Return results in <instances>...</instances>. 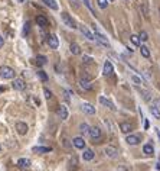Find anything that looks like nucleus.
<instances>
[{
  "label": "nucleus",
  "instance_id": "f257e3e1",
  "mask_svg": "<svg viewBox=\"0 0 160 171\" xmlns=\"http://www.w3.org/2000/svg\"><path fill=\"white\" fill-rule=\"evenodd\" d=\"M15 70L7 67V65H3V67H0V77H2L3 80H12L15 78Z\"/></svg>",
  "mask_w": 160,
  "mask_h": 171
},
{
  "label": "nucleus",
  "instance_id": "f03ea898",
  "mask_svg": "<svg viewBox=\"0 0 160 171\" xmlns=\"http://www.w3.org/2000/svg\"><path fill=\"white\" fill-rule=\"evenodd\" d=\"M92 29H94V35H95V39L101 44V45H104V47H110V42H108V39L97 29V26L95 25H92Z\"/></svg>",
  "mask_w": 160,
  "mask_h": 171
},
{
  "label": "nucleus",
  "instance_id": "7ed1b4c3",
  "mask_svg": "<svg viewBox=\"0 0 160 171\" xmlns=\"http://www.w3.org/2000/svg\"><path fill=\"white\" fill-rule=\"evenodd\" d=\"M61 18H62V21H64V23L68 26V28H72V29H75L77 28V23H75V21L66 13V12H62L61 13Z\"/></svg>",
  "mask_w": 160,
  "mask_h": 171
},
{
  "label": "nucleus",
  "instance_id": "20e7f679",
  "mask_svg": "<svg viewBox=\"0 0 160 171\" xmlns=\"http://www.w3.org/2000/svg\"><path fill=\"white\" fill-rule=\"evenodd\" d=\"M79 31H81V34H82L87 39H89V41H97V39H95V35H94L87 26H79Z\"/></svg>",
  "mask_w": 160,
  "mask_h": 171
},
{
  "label": "nucleus",
  "instance_id": "39448f33",
  "mask_svg": "<svg viewBox=\"0 0 160 171\" xmlns=\"http://www.w3.org/2000/svg\"><path fill=\"white\" fill-rule=\"evenodd\" d=\"M12 87H13L15 90H19V92H22V90H25L26 84H25V81H23L22 78H16V80L13 81V84H12Z\"/></svg>",
  "mask_w": 160,
  "mask_h": 171
},
{
  "label": "nucleus",
  "instance_id": "423d86ee",
  "mask_svg": "<svg viewBox=\"0 0 160 171\" xmlns=\"http://www.w3.org/2000/svg\"><path fill=\"white\" fill-rule=\"evenodd\" d=\"M58 116L62 119V120H66L68 119V107L65 106V105H61L59 107H58Z\"/></svg>",
  "mask_w": 160,
  "mask_h": 171
},
{
  "label": "nucleus",
  "instance_id": "0eeeda50",
  "mask_svg": "<svg viewBox=\"0 0 160 171\" xmlns=\"http://www.w3.org/2000/svg\"><path fill=\"white\" fill-rule=\"evenodd\" d=\"M100 103H101V105H104L105 107H108L110 110H115V106H114V103H113L110 99L104 97V96H100Z\"/></svg>",
  "mask_w": 160,
  "mask_h": 171
},
{
  "label": "nucleus",
  "instance_id": "6e6552de",
  "mask_svg": "<svg viewBox=\"0 0 160 171\" xmlns=\"http://www.w3.org/2000/svg\"><path fill=\"white\" fill-rule=\"evenodd\" d=\"M28 125L25 123V122H18L16 123V131H18V133L19 135H26L28 133Z\"/></svg>",
  "mask_w": 160,
  "mask_h": 171
},
{
  "label": "nucleus",
  "instance_id": "1a4fd4ad",
  "mask_svg": "<svg viewBox=\"0 0 160 171\" xmlns=\"http://www.w3.org/2000/svg\"><path fill=\"white\" fill-rule=\"evenodd\" d=\"M72 144H74V146L78 148V149H84V148H85V141H84V138H81V136H75V138L72 139Z\"/></svg>",
  "mask_w": 160,
  "mask_h": 171
},
{
  "label": "nucleus",
  "instance_id": "9d476101",
  "mask_svg": "<svg viewBox=\"0 0 160 171\" xmlns=\"http://www.w3.org/2000/svg\"><path fill=\"white\" fill-rule=\"evenodd\" d=\"M114 73V68H113V64L110 61H105L104 62V75L105 77H111Z\"/></svg>",
  "mask_w": 160,
  "mask_h": 171
},
{
  "label": "nucleus",
  "instance_id": "9b49d317",
  "mask_svg": "<svg viewBox=\"0 0 160 171\" xmlns=\"http://www.w3.org/2000/svg\"><path fill=\"white\" fill-rule=\"evenodd\" d=\"M48 45H49L52 49H56V48L59 47V41H58V38H56L55 35L48 36Z\"/></svg>",
  "mask_w": 160,
  "mask_h": 171
},
{
  "label": "nucleus",
  "instance_id": "f8f14e48",
  "mask_svg": "<svg viewBox=\"0 0 160 171\" xmlns=\"http://www.w3.org/2000/svg\"><path fill=\"white\" fill-rule=\"evenodd\" d=\"M89 136H91V139L98 141L101 138V129L100 128H91L89 129Z\"/></svg>",
  "mask_w": 160,
  "mask_h": 171
},
{
  "label": "nucleus",
  "instance_id": "ddd939ff",
  "mask_svg": "<svg viewBox=\"0 0 160 171\" xmlns=\"http://www.w3.org/2000/svg\"><path fill=\"white\" fill-rule=\"evenodd\" d=\"M125 142L128 145H138L140 144V136H137V135H128L125 138Z\"/></svg>",
  "mask_w": 160,
  "mask_h": 171
},
{
  "label": "nucleus",
  "instance_id": "4468645a",
  "mask_svg": "<svg viewBox=\"0 0 160 171\" xmlns=\"http://www.w3.org/2000/svg\"><path fill=\"white\" fill-rule=\"evenodd\" d=\"M104 152H105V155H107L108 158H115L117 154H118V151H117L114 146H105Z\"/></svg>",
  "mask_w": 160,
  "mask_h": 171
},
{
  "label": "nucleus",
  "instance_id": "2eb2a0df",
  "mask_svg": "<svg viewBox=\"0 0 160 171\" xmlns=\"http://www.w3.org/2000/svg\"><path fill=\"white\" fill-rule=\"evenodd\" d=\"M79 86L84 90H92V84L88 81V78H81L79 80Z\"/></svg>",
  "mask_w": 160,
  "mask_h": 171
},
{
  "label": "nucleus",
  "instance_id": "dca6fc26",
  "mask_svg": "<svg viewBox=\"0 0 160 171\" xmlns=\"http://www.w3.org/2000/svg\"><path fill=\"white\" fill-rule=\"evenodd\" d=\"M82 110L87 113V115H95V107L89 103H84L82 105Z\"/></svg>",
  "mask_w": 160,
  "mask_h": 171
},
{
  "label": "nucleus",
  "instance_id": "f3484780",
  "mask_svg": "<svg viewBox=\"0 0 160 171\" xmlns=\"http://www.w3.org/2000/svg\"><path fill=\"white\" fill-rule=\"evenodd\" d=\"M94 157H95V154H94V151H92V149H84L82 158H84L85 161H91Z\"/></svg>",
  "mask_w": 160,
  "mask_h": 171
},
{
  "label": "nucleus",
  "instance_id": "a211bd4d",
  "mask_svg": "<svg viewBox=\"0 0 160 171\" xmlns=\"http://www.w3.org/2000/svg\"><path fill=\"white\" fill-rule=\"evenodd\" d=\"M120 129H121L123 133H128V132L133 131V126L130 123H127V122H123V123H120Z\"/></svg>",
  "mask_w": 160,
  "mask_h": 171
},
{
  "label": "nucleus",
  "instance_id": "6ab92c4d",
  "mask_svg": "<svg viewBox=\"0 0 160 171\" xmlns=\"http://www.w3.org/2000/svg\"><path fill=\"white\" fill-rule=\"evenodd\" d=\"M36 23L41 26V28H46L48 26V19L45 16H38L36 18Z\"/></svg>",
  "mask_w": 160,
  "mask_h": 171
},
{
  "label": "nucleus",
  "instance_id": "aec40b11",
  "mask_svg": "<svg viewBox=\"0 0 160 171\" xmlns=\"http://www.w3.org/2000/svg\"><path fill=\"white\" fill-rule=\"evenodd\" d=\"M69 49H71V52L74 54V55H79L81 54V48H79V45L78 44H71V47H69Z\"/></svg>",
  "mask_w": 160,
  "mask_h": 171
},
{
  "label": "nucleus",
  "instance_id": "412c9836",
  "mask_svg": "<svg viewBox=\"0 0 160 171\" xmlns=\"http://www.w3.org/2000/svg\"><path fill=\"white\" fill-rule=\"evenodd\" d=\"M18 165L22 167V168H29V167H31V161L26 159V158H20V159L18 161Z\"/></svg>",
  "mask_w": 160,
  "mask_h": 171
},
{
  "label": "nucleus",
  "instance_id": "4be33fe9",
  "mask_svg": "<svg viewBox=\"0 0 160 171\" xmlns=\"http://www.w3.org/2000/svg\"><path fill=\"white\" fill-rule=\"evenodd\" d=\"M43 3H45L46 6H49L52 10H58V5H56L55 0H43Z\"/></svg>",
  "mask_w": 160,
  "mask_h": 171
},
{
  "label": "nucleus",
  "instance_id": "5701e85b",
  "mask_svg": "<svg viewBox=\"0 0 160 171\" xmlns=\"http://www.w3.org/2000/svg\"><path fill=\"white\" fill-rule=\"evenodd\" d=\"M153 151H154V149H153V145H151V144H146V145L143 146V152H144L146 155H151Z\"/></svg>",
  "mask_w": 160,
  "mask_h": 171
},
{
  "label": "nucleus",
  "instance_id": "b1692460",
  "mask_svg": "<svg viewBox=\"0 0 160 171\" xmlns=\"http://www.w3.org/2000/svg\"><path fill=\"white\" fill-rule=\"evenodd\" d=\"M140 52H141V55H143L144 58H148V57H150V51H148V48H147L146 45H141V47H140Z\"/></svg>",
  "mask_w": 160,
  "mask_h": 171
},
{
  "label": "nucleus",
  "instance_id": "393cba45",
  "mask_svg": "<svg viewBox=\"0 0 160 171\" xmlns=\"http://www.w3.org/2000/svg\"><path fill=\"white\" fill-rule=\"evenodd\" d=\"M33 151H35V152H38V154H45V152H49V151H51V148H46V146H35V148H33Z\"/></svg>",
  "mask_w": 160,
  "mask_h": 171
},
{
  "label": "nucleus",
  "instance_id": "a878e982",
  "mask_svg": "<svg viewBox=\"0 0 160 171\" xmlns=\"http://www.w3.org/2000/svg\"><path fill=\"white\" fill-rule=\"evenodd\" d=\"M150 113L156 118V119H160V110H159V107H156V106H151L150 107Z\"/></svg>",
  "mask_w": 160,
  "mask_h": 171
},
{
  "label": "nucleus",
  "instance_id": "bb28decb",
  "mask_svg": "<svg viewBox=\"0 0 160 171\" xmlns=\"http://www.w3.org/2000/svg\"><path fill=\"white\" fill-rule=\"evenodd\" d=\"M89 129H91V128H89L87 123H81V125H79V132H81V133H89Z\"/></svg>",
  "mask_w": 160,
  "mask_h": 171
},
{
  "label": "nucleus",
  "instance_id": "cd10ccee",
  "mask_svg": "<svg viewBox=\"0 0 160 171\" xmlns=\"http://www.w3.org/2000/svg\"><path fill=\"white\" fill-rule=\"evenodd\" d=\"M130 41H131L136 47H140V42H141V41H140L138 35H131V36H130Z\"/></svg>",
  "mask_w": 160,
  "mask_h": 171
},
{
  "label": "nucleus",
  "instance_id": "c85d7f7f",
  "mask_svg": "<svg viewBox=\"0 0 160 171\" xmlns=\"http://www.w3.org/2000/svg\"><path fill=\"white\" fill-rule=\"evenodd\" d=\"M97 3H98L100 9H107V6H108V0H97Z\"/></svg>",
  "mask_w": 160,
  "mask_h": 171
},
{
  "label": "nucleus",
  "instance_id": "c756f323",
  "mask_svg": "<svg viewBox=\"0 0 160 171\" xmlns=\"http://www.w3.org/2000/svg\"><path fill=\"white\" fill-rule=\"evenodd\" d=\"M138 38H140V41L146 42V41L148 39V35H147V32H146V31H141V32L138 34Z\"/></svg>",
  "mask_w": 160,
  "mask_h": 171
},
{
  "label": "nucleus",
  "instance_id": "7c9ffc66",
  "mask_svg": "<svg viewBox=\"0 0 160 171\" xmlns=\"http://www.w3.org/2000/svg\"><path fill=\"white\" fill-rule=\"evenodd\" d=\"M36 61H38V64L43 65V64H46V57H43V55H38V57H36Z\"/></svg>",
  "mask_w": 160,
  "mask_h": 171
},
{
  "label": "nucleus",
  "instance_id": "2f4dec72",
  "mask_svg": "<svg viewBox=\"0 0 160 171\" xmlns=\"http://www.w3.org/2000/svg\"><path fill=\"white\" fill-rule=\"evenodd\" d=\"M131 80H133V81H134V83H136L137 86H140V84H143V81H141V78H140V77H137V75H134V74L131 75Z\"/></svg>",
  "mask_w": 160,
  "mask_h": 171
},
{
  "label": "nucleus",
  "instance_id": "473e14b6",
  "mask_svg": "<svg viewBox=\"0 0 160 171\" xmlns=\"http://www.w3.org/2000/svg\"><path fill=\"white\" fill-rule=\"evenodd\" d=\"M38 75L41 77L42 81H46V80H48V75L45 74V71H38Z\"/></svg>",
  "mask_w": 160,
  "mask_h": 171
},
{
  "label": "nucleus",
  "instance_id": "72a5a7b5",
  "mask_svg": "<svg viewBox=\"0 0 160 171\" xmlns=\"http://www.w3.org/2000/svg\"><path fill=\"white\" fill-rule=\"evenodd\" d=\"M43 93H45V97H46V99H52V92H51V90H48L46 87L43 89Z\"/></svg>",
  "mask_w": 160,
  "mask_h": 171
},
{
  "label": "nucleus",
  "instance_id": "f704fd0d",
  "mask_svg": "<svg viewBox=\"0 0 160 171\" xmlns=\"http://www.w3.org/2000/svg\"><path fill=\"white\" fill-rule=\"evenodd\" d=\"M82 61H84L85 64H91V62H92V58H91V57H87V55H84Z\"/></svg>",
  "mask_w": 160,
  "mask_h": 171
},
{
  "label": "nucleus",
  "instance_id": "c9c22d12",
  "mask_svg": "<svg viewBox=\"0 0 160 171\" xmlns=\"http://www.w3.org/2000/svg\"><path fill=\"white\" fill-rule=\"evenodd\" d=\"M64 94H65V100H66V102H69V96L72 94V92H69V90H65V92H64Z\"/></svg>",
  "mask_w": 160,
  "mask_h": 171
},
{
  "label": "nucleus",
  "instance_id": "e433bc0d",
  "mask_svg": "<svg viewBox=\"0 0 160 171\" xmlns=\"http://www.w3.org/2000/svg\"><path fill=\"white\" fill-rule=\"evenodd\" d=\"M29 26H31V23H29V22H26V23H25V28H23V32H25V34H28V32H29Z\"/></svg>",
  "mask_w": 160,
  "mask_h": 171
},
{
  "label": "nucleus",
  "instance_id": "4c0bfd02",
  "mask_svg": "<svg viewBox=\"0 0 160 171\" xmlns=\"http://www.w3.org/2000/svg\"><path fill=\"white\" fill-rule=\"evenodd\" d=\"M143 97H144V100H150V93L148 92H143Z\"/></svg>",
  "mask_w": 160,
  "mask_h": 171
},
{
  "label": "nucleus",
  "instance_id": "58836bf2",
  "mask_svg": "<svg viewBox=\"0 0 160 171\" xmlns=\"http://www.w3.org/2000/svg\"><path fill=\"white\" fill-rule=\"evenodd\" d=\"M151 106H156V107H160V99H156L153 100V105Z\"/></svg>",
  "mask_w": 160,
  "mask_h": 171
},
{
  "label": "nucleus",
  "instance_id": "ea45409f",
  "mask_svg": "<svg viewBox=\"0 0 160 171\" xmlns=\"http://www.w3.org/2000/svg\"><path fill=\"white\" fill-rule=\"evenodd\" d=\"M148 126H150V123H148V120L146 119V120H144V129H148Z\"/></svg>",
  "mask_w": 160,
  "mask_h": 171
},
{
  "label": "nucleus",
  "instance_id": "a19ab883",
  "mask_svg": "<svg viewBox=\"0 0 160 171\" xmlns=\"http://www.w3.org/2000/svg\"><path fill=\"white\" fill-rule=\"evenodd\" d=\"M3 44H5V41H3V36H2V35H0V48H2V47H3Z\"/></svg>",
  "mask_w": 160,
  "mask_h": 171
},
{
  "label": "nucleus",
  "instance_id": "79ce46f5",
  "mask_svg": "<svg viewBox=\"0 0 160 171\" xmlns=\"http://www.w3.org/2000/svg\"><path fill=\"white\" fill-rule=\"evenodd\" d=\"M156 168H157V170H160V162H157V164H156Z\"/></svg>",
  "mask_w": 160,
  "mask_h": 171
},
{
  "label": "nucleus",
  "instance_id": "37998d69",
  "mask_svg": "<svg viewBox=\"0 0 160 171\" xmlns=\"http://www.w3.org/2000/svg\"><path fill=\"white\" fill-rule=\"evenodd\" d=\"M157 135H159V138H160V131H157Z\"/></svg>",
  "mask_w": 160,
  "mask_h": 171
},
{
  "label": "nucleus",
  "instance_id": "c03bdc74",
  "mask_svg": "<svg viewBox=\"0 0 160 171\" xmlns=\"http://www.w3.org/2000/svg\"><path fill=\"white\" fill-rule=\"evenodd\" d=\"M108 2H114V0H108Z\"/></svg>",
  "mask_w": 160,
  "mask_h": 171
}]
</instances>
